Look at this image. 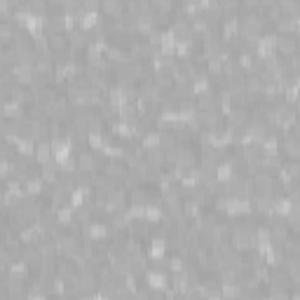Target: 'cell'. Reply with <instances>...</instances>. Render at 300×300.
<instances>
[{"label":"cell","instance_id":"obj_15","mask_svg":"<svg viewBox=\"0 0 300 300\" xmlns=\"http://www.w3.org/2000/svg\"><path fill=\"white\" fill-rule=\"evenodd\" d=\"M5 197V188H2V181H0V200Z\"/></svg>","mask_w":300,"mask_h":300},{"label":"cell","instance_id":"obj_10","mask_svg":"<svg viewBox=\"0 0 300 300\" xmlns=\"http://www.w3.org/2000/svg\"><path fill=\"white\" fill-rule=\"evenodd\" d=\"M106 176L110 178V181H122V178H127V169H124L122 164H108Z\"/></svg>","mask_w":300,"mask_h":300},{"label":"cell","instance_id":"obj_3","mask_svg":"<svg viewBox=\"0 0 300 300\" xmlns=\"http://www.w3.org/2000/svg\"><path fill=\"white\" fill-rule=\"evenodd\" d=\"M274 50L282 56H293L296 50H298V43H296L293 36H282V40H277V45H274Z\"/></svg>","mask_w":300,"mask_h":300},{"label":"cell","instance_id":"obj_11","mask_svg":"<svg viewBox=\"0 0 300 300\" xmlns=\"http://www.w3.org/2000/svg\"><path fill=\"white\" fill-rule=\"evenodd\" d=\"M284 148H286V152H289L293 159L298 157V143H296V136H286V139H284Z\"/></svg>","mask_w":300,"mask_h":300},{"label":"cell","instance_id":"obj_6","mask_svg":"<svg viewBox=\"0 0 300 300\" xmlns=\"http://www.w3.org/2000/svg\"><path fill=\"white\" fill-rule=\"evenodd\" d=\"M216 106H218V99H216V94L209 92V89L197 97V110H216Z\"/></svg>","mask_w":300,"mask_h":300},{"label":"cell","instance_id":"obj_13","mask_svg":"<svg viewBox=\"0 0 300 300\" xmlns=\"http://www.w3.org/2000/svg\"><path fill=\"white\" fill-rule=\"evenodd\" d=\"M99 7H101V0H82V9H87V12L99 9Z\"/></svg>","mask_w":300,"mask_h":300},{"label":"cell","instance_id":"obj_12","mask_svg":"<svg viewBox=\"0 0 300 300\" xmlns=\"http://www.w3.org/2000/svg\"><path fill=\"white\" fill-rule=\"evenodd\" d=\"M9 92H12V101H17V103H21V101L26 99V92H24L21 87H12Z\"/></svg>","mask_w":300,"mask_h":300},{"label":"cell","instance_id":"obj_7","mask_svg":"<svg viewBox=\"0 0 300 300\" xmlns=\"http://www.w3.org/2000/svg\"><path fill=\"white\" fill-rule=\"evenodd\" d=\"M101 7L106 14H113L115 19L122 17V2L120 0H101Z\"/></svg>","mask_w":300,"mask_h":300},{"label":"cell","instance_id":"obj_5","mask_svg":"<svg viewBox=\"0 0 300 300\" xmlns=\"http://www.w3.org/2000/svg\"><path fill=\"white\" fill-rule=\"evenodd\" d=\"M68 45L71 43H68V38L63 36V33H50V38H47V47L56 54H63Z\"/></svg>","mask_w":300,"mask_h":300},{"label":"cell","instance_id":"obj_2","mask_svg":"<svg viewBox=\"0 0 300 300\" xmlns=\"http://www.w3.org/2000/svg\"><path fill=\"white\" fill-rule=\"evenodd\" d=\"M251 186L258 190V195H272L274 190V178L270 171H258L253 181H251Z\"/></svg>","mask_w":300,"mask_h":300},{"label":"cell","instance_id":"obj_4","mask_svg":"<svg viewBox=\"0 0 300 300\" xmlns=\"http://www.w3.org/2000/svg\"><path fill=\"white\" fill-rule=\"evenodd\" d=\"M75 164H78L80 171H87V174H92V171H94V167H97V162H94V152H89V150H80L78 159H75Z\"/></svg>","mask_w":300,"mask_h":300},{"label":"cell","instance_id":"obj_9","mask_svg":"<svg viewBox=\"0 0 300 300\" xmlns=\"http://www.w3.org/2000/svg\"><path fill=\"white\" fill-rule=\"evenodd\" d=\"M63 26H66V19H63V17L45 19V28H47V33H61Z\"/></svg>","mask_w":300,"mask_h":300},{"label":"cell","instance_id":"obj_1","mask_svg":"<svg viewBox=\"0 0 300 300\" xmlns=\"http://www.w3.org/2000/svg\"><path fill=\"white\" fill-rule=\"evenodd\" d=\"M265 26V19L256 17V14H247V17L242 19V36L244 38H251V40H256L258 36H260V31H263Z\"/></svg>","mask_w":300,"mask_h":300},{"label":"cell","instance_id":"obj_8","mask_svg":"<svg viewBox=\"0 0 300 300\" xmlns=\"http://www.w3.org/2000/svg\"><path fill=\"white\" fill-rule=\"evenodd\" d=\"M36 159L40 162V164H45V162H50L52 159V148H50V143L40 141L36 146Z\"/></svg>","mask_w":300,"mask_h":300},{"label":"cell","instance_id":"obj_14","mask_svg":"<svg viewBox=\"0 0 300 300\" xmlns=\"http://www.w3.org/2000/svg\"><path fill=\"white\" fill-rule=\"evenodd\" d=\"M244 5H249V7H256L258 0H244Z\"/></svg>","mask_w":300,"mask_h":300}]
</instances>
